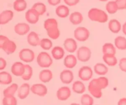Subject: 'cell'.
I'll use <instances>...</instances> for the list:
<instances>
[{"label": "cell", "mask_w": 126, "mask_h": 105, "mask_svg": "<svg viewBox=\"0 0 126 105\" xmlns=\"http://www.w3.org/2000/svg\"><path fill=\"white\" fill-rule=\"evenodd\" d=\"M44 27L47 31L48 36L52 39H57L60 37V31L58 28L57 21L55 18H48L44 23Z\"/></svg>", "instance_id": "obj_1"}, {"label": "cell", "mask_w": 126, "mask_h": 105, "mask_svg": "<svg viewBox=\"0 0 126 105\" xmlns=\"http://www.w3.org/2000/svg\"><path fill=\"white\" fill-rule=\"evenodd\" d=\"M88 17L91 20L99 23H105L108 20L107 14L98 8L91 9L88 12Z\"/></svg>", "instance_id": "obj_2"}, {"label": "cell", "mask_w": 126, "mask_h": 105, "mask_svg": "<svg viewBox=\"0 0 126 105\" xmlns=\"http://www.w3.org/2000/svg\"><path fill=\"white\" fill-rule=\"evenodd\" d=\"M36 61L38 65L43 68H49L53 63V60L51 56L46 52H41L38 54Z\"/></svg>", "instance_id": "obj_3"}, {"label": "cell", "mask_w": 126, "mask_h": 105, "mask_svg": "<svg viewBox=\"0 0 126 105\" xmlns=\"http://www.w3.org/2000/svg\"><path fill=\"white\" fill-rule=\"evenodd\" d=\"M91 50L86 46H82L79 48L76 53V57L81 62H87L91 57Z\"/></svg>", "instance_id": "obj_4"}, {"label": "cell", "mask_w": 126, "mask_h": 105, "mask_svg": "<svg viewBox=\"0 0 126 105\" xmlns=\"http://www.w3.org/2000/svg\"><path fill=\"white\" fill-rule=\"evenodd\" d=\"M75 39L79 42H84L89 39L90 32L89 30L83 27H79L74 31Z\"/></svg>", "instance_id": "obj_5"}, {"label": "cell", "mask_w": 126, "mask_h": 105, "mask_svg": "<svg viewBox=\"0 0 126 105\" xmlns=\"http://www.w3.org/2000/svg\"><path fill=\"white\" fill-rule=\"evenodd\" d=\"M88 90L91 95L95 98H100L102 97V90L98 86L96 79H94L89 82Z\"/></svg>", "instance_id": "obj_6"}, {"label": "cell", "mask_w": 126, "mask_h": 105, "mask_svg": "<svg viewBox=\"0 0 126 105\" xmlns=\"http://www.w3.org/2000/svg\"><path fill=\"white\" fill-rule=\"evenodd\" d=\"M18 57L19 59L23 62L31 63L34 60L35 54L32 50L26 48V49H22L20 51Z\"/></svg>", "instance_id": "obj_7"}, {"label": "cell", "mask_w": 126, "mask_h": 105, "mask_svg": "<svg viewBox=\"0 0 126 105\" xmlns=\"http://www.w3.org/2000/svg\"><path fill=\"white\" fill-rule=\"evenodd\" d=\"M93 76V71L90 66H84L78 71V77L81 81H88Z\"/></svg>", "instance_id": "obj_8"}, {"label": "cell", "mask_w": 126, "mask_h": 105, "mask_svg": "<svg viewBox=\"0 0 126 105\" xmlns=\"http://www.w3.org/2000/svg\"><path fill=\"white\" fill-rule=\"evenodd\" d=\"M31 92L39 97H44L47 93V89L43 84H35L31 86Z\"/></svg>", "instance_id": "obj_9"}, {"label": "cell", "mask_w": 126, "mask_h": 105, "mask_svg": "<svg viewBox=\"0 0 126 105\" xmlns=\"http://www.w3.org/2000/svg\"><path fill=\"white\" fill-rule=\"evenodd\" d=\"M71 89L67 86H63L57 91V97L60 101H66L71 97Z\"/></svg>", "instance_id": "obj_10"}, {"label": "cell", "mask_w": 126, "mask_h": 105, "mask_svg": "<svg viewBox=\"0 0 126 105\" xmlns=\"http://www.w3.org/2000/svg\"><path fill=\"white\" fill-rule=\"evenodd\" d=\"M60 78L62 82L65 84H71L74 79L73 73L70 70H63L60 75Z\"/></svg>", "instance_id": "obj_11"}, {"label": "cell", "mask_w": 126, "mask_h": 105, "mask_svg": "<svg viewBox=\"0 0 126 105\" xmlns=\"http://www.w3.org/2000/svg\"><path fill=\"white\" fill-rule=\"evenodd\" d=\"M39 15L33 9L28 10L25 13V19L30 24H35L39 20Z\"/></svg>", "instance_id": "obj_12"}, {"label": "cell", "mask_w": 126, "mask_h": 105, "mask_svg": "<svg viewBox=\"0 0 126 105\" xmlns=\"http://www.w3.org/2000/svg\"><path fill=\"white\" fill-rule=\"evenodd\" d=\"M31 91V87L28 83H24L21 85L17 91L18 97L21 100H24L29 95Z\"/></svg>", "instance_id": "obj_13"}, {"label": "cell", "mask_w": 126, "mask_h": 105, "mask_svg": "<svg viewBox=\"0 0 126 105\" xmlns=\"http://www.w3.org/2000/svg\"><path fill=\"white\" fill-rule=\"evenodd\" d=\"M30 27L29 25L25 23H18L14 27V31L16 34L20 36L27 34L30 31Z\"/></svg>", "instance_id": "obj_14"}, {"label": "cell", "mask_w": 126, "mask_h": 105, "mask_svg": "<svg viewBox=\"0 0 126 105\" xmlns=\"http://www.w3.org/2000/svg\"><path fill=\"white\" fill-rule=\"evenodd\" d=\"M25 71V65L20 61L15 62L11 67V72L14 76H21L23 75Z\"/></svg>", "instance_id": "obj_15"}, {"label": "cell", "mask_w": 126, "mask_h": 105, "mask_svg": "<svg viewBox=\"0 0 126 105\" xmlns=\"http://www.w3.org/2000/svg\"><path fill=\"white\" fill-rule=\"evenodd\" d=\"M64 49L70 53H74L78 48L76 41L73 38H67L63 43Z\"/></svg>", "instance_id": "obj_16"}, {"label": "cell", "mask_w": 126, "mask_h": 105, "mask_svg": "<svg viewBox=\"0 0 126 105\" xmlns=\"http://www.w3.org/2000/svg\"><path fill=\"white\" fill-rule=\"evenodd\" d=\"M78 59L76 56L72 54L66 55L63 60V64L68 69H72L77 64Z\"/></svg>", "instance_id": "obj_17"}, {"label": "cell", "mask_w": 126, "mask_h": 105, "mask_svg": "<svg viewBox=\"0 0 126 105\" xmlns=\"http://www.w3.org/2000/svg\"><path fill=\"white\" fill-rule=\"evenodd\" d=\"M14 17V13L12 11L6 10L2 11L0 14V23L1 25H5L9 23Z\"/></svg>", "instance_id": "obj_18"}, {"label": "cell", "mask_w": 126, "mask_h": 105, "mask_svg": "<svg viewBox=\"0 0 126 105\" xmlns=\"http://www.w3.org/2000/svg\"><path fill=\"white\" fill-rule=\"evenodd\" d=\"M41 40L39 39V36L36 32L32 31L28 34L27 36V42L30 45L33 47H36L39 45Z\"/></svg>", "instance_id": "obj_19"}, {"label": "cell", "mask_w": 126, "mask_h": 105, "mask_svg": "<svg viewBox=\"0 0 126 105\" xmlns=\"http://www.w3.org/2000/svg\"><path fill=\"white\" fill-rule=\"evenodd\" d=\"M53 77V74L49 70H43L39 73V79L43 83L50 82Z\"/></svg>", "instance_id": "obj_20"}, {"label": "cell", "mask_w": 126, "mask_h": 105, "mask_svg": "<svg viewBox=\"0 0 126 105\" xmlns=\"http://www.w3.org/2000/svg\"><path fill=\"white\" fill-rule=\"evenodd\" d=\"M16 49H17V45L16 43L9 39L5 43L4 45L1 48V49H2L3 51H4L7 55H11L13 54L16 50Z\"/></svg>", "instance_id": "obj_21"}, {"label": "cell", "mask_w": 126, "mask_h": 105, "mask_svg": "<svg viewBox=\"0 0 126 105\" xmlns=\"http://www.w3.org/2000/svg\"><path fill=\"white\" fill-rule=\"evenodd\" d=\"M52 56L53 59L56 60H61L63 58L65 55V50L63 47L60 46H55L52 49Z\"/></svg>", "instance_id": "obj_22"}, {"label": "cell", "mask_w": 126, "mask_h": 105, "mask_svg": "<svg viewBox=\"0 0 126 105\" xmlns=\"http://www.w3.org/2000/svg\"><path fill=\"white\" fill-rule=\"evenodd\" d=\"M69 20L74 25H78L83 21V16L82 14L79 12H74L70 15Z\"/></svg>", "instance_id": "obj_23"}, {"label": "cell", "mask_w": 126, "mask_h": 105, "mask_svg": "<svg viewBox=\"0 0 126 105\" xmlns=\"http://www.w3.org/2000/svg\"><path fill=\"white\" fill-rule=\"evenodd\" d=\"M55 13L60 18H66L70 14V9L65 5H60L57 7Z\"/></svg>", "instance_id": "obj_24"}, {"label": "cell", "mask_w": 126, "mask_h": 105, "mask_svg": "<svg viewBox=\"0 0 126 105\" xmlns=\"http://www.w3.org/2000/svg\"><path fill=\"white\" fill-rule=\"evenodd\" d=\"M108 28L113 33H118L121 30V24L116 19H112L108 22Z\"/></svg>", "instance_id": "obj_25"}, {"label": "cell", "mask_w": 126, "mask_h": 105, "mask_svg": "<svg viewBox=\"0 0 126 105\" xmlns=\"http://www.w3.org/2000/svg\"><path fill=\"white\" fill-rule=\"evenodd\" d=\"M94 72L95 73L96 75H99V76H104L107 75L108 72V68L105 64L102 63H98L95 65Z\"/></svg>", "instance_id": "obj_26"}, {"label": "cell", "mask_w": 126, "mask_h": 105, "mask_svg": "<svg viewBox=\"0 0 126 105\" xmlns=\"http://www.w3.org/2000/svg\"><path fill=\"white\" fill-rule=\"evenodd\" d=\"M72 90L77 94H82L86 91V86L81 81H76L73 84Z\"/></svg>", "instance_id": "obj_27"}, {"label": "cell", "mask_w": 126, "mask_h": 105, "mask_svg": "<svg viewBox=\"0 0 126 105\" xmlns=\"http://www.w3.org/2000/svg\"><path fill=\"white\" fill-rule=\"evenodd\" d=\"M18 86L17 84H12L10 85L9 87L3 90V95L4 97H11V96H14L15 93L18 91Z\"/></svg>", "instance_id": "obj_28"}, {"label": "cell", "mask_w": 126, "mask_h": 105, "mask_svg": "<svg viewBox=\"0 0 126 105\" xmlns=\"http://www.w3.org/2000/svg\"><path fill=\"white\" fill-rule=\"evenodd\" d=\"M102 52L103 55H115L116 47L111 43H105L102 47Z\"/></svg>", "instance_id": "obj_29"}, {"label": "cell", "mask_w": 126, "mask_h": 105, "mask_svg": "<svg viewBox=\"0 0 126 105\" xmlns=\"http://www.w3.org/2000/svg\"><path fill=\"white\" fill-rule=\"evenodd\" d=\"M12 77L6 71L0 73V83L2 85H9L12 83Z\"/></svg>", "instance_id": "obj_30"}, {"label": "cell", "mask_w": 126, "mask_h": 105, "mask_svg": "<svg viewBox=\"0 0 126 105\" xmlns=\"http://www.w3.org/2000/svg\"><path fill=\"white\" fill-rule=\"evenodd\" d=\"M27 3L25 0H16L13 3L14 9L17 12H22L27 9Z\"/></svg>", "instance_id": "obj_31"}, {"label": "cell", "mask_w": 126, "mask_h": 105, "mask_svg": "<svg viewBox=\"0 0 126 105\" xmlns=\"http://www.w3.org/2000/svg\"><path fill=\"white\" fill-rule=\"evenodd\" d=\"M103 60L109 66H114L118 64V60L115 55H103Z\"/></svg>", "instance_id": "obj_32"}, {"label": "cell", "mask_w": 126, "mask_h": 105, "mask_svg": "<svg viewBox=\"0 0 126 105\" xmlns=\"http://www.w3.org/2000/svg\"><path fill=\"white\" fill-rule=\"evenodd\" d=\"M114 45L116 48L119 50L126 49V38L123 36H118L114 39Z\"/></svg>", "instance_id": "obj_33"}, {"label": "cell", "mask_w": 126, "mask_h": 105, "mask_svg": "<svg viewBox=\"0 0 126 105\" xmlns=\"http://www.w3.org/2000/svg\"><path fill=\"white\" fill-rule=\"evenodd\" d=\"M32 8L35 10L39 15H42L46 12V6L42 2H36L34 4Z\"/></svg>", "instance_id": "obj_34"}, {"label": "cell", "mask_w": 126, "mask_h": 105, "mask_svg": "<svg viewBox=\"0 0 126 105\" xmlns=\"http://www.w3.org/2000/svg\"><path fill=\"white\" fill-rule=\"evenodd\" d=\"M33 76V69L29 65H25V71L22 76V79L24 81H29Z\"/></svg>", "instance_id": "obj_35"}, {"label": "cell", "mask_w": 126, "mask_h": 105, "mask_svg": "<svg viewBox=\"0 0 126 105\" xmlns=\"http://www.w3.org/2000/svg\"><path fill=\"white\" fill-rule=\"evenodd\" d=\"M106 10L110 14H115L118 11V7L116 1H109L106 5Z\"/></svg>", "instance_id": "obj_36"}, {"label": "cell", "mask_w": 126, "mask_h": 105, "mask_svg": "<svg viewBox=\"0 0 126 105\" xmlns=\"http://www.w3.org/2000/svg\"><path fill=\"white\" fill-rule=\"evenodd\" d=\"M94 103V100L92 96L87 94V93L83 94L81 96V105H93Z\"/></svg>", "instance_id": "obj_37"}, {"label": "cell", "mask_w": 126, "mask_h": 105, "mask_svg": "<svg viewBox=\"0 0 126 105\" xmlns=\"http://www.w3.org/2000/svg\"><path fill=\"white\" fill-rule=\"evenodd\" d=\"M96 81H97L98 86L100 87L102 90L106 89L108 87V85H109L108 79L107 77H104V76H101V77H98V78H96Z\"/></svg>", "instance_id": "obj_38"}, {"label": "cell", "mask_w": 126, "mask_h": 105, "mask_svg": "<svg viewBox=\"0 0 126 105\" xmlns=\"http://www.w3.org/2000/svg\"><path fill=\"white\" fill-rule=\"evenodd\" d=\"M41 48L45 50H50L52 47V43L51 40L47 38H43L41 39L40 44H39Z\"/></svg>", "instance_id": "obj_39"}, {"label": "cell", "mask_w": 126, "mask_h": 105, "mask_svg": "<svg viewBox=\"0 0 126 105\" xmlns=\"http://www.w3.org/2000/svg\"><path fill=\"white\" fill-rule=\"evenodd\" d=\"M2 103V105H17V100L14 96L4 97Z\"/></svg>", "instance_id": "obj_40"}, {"label": "cell", "mask_w": 126, "mask_h": 105, "mask_svg": "<svg viewBox=\"0 0 126 105\" xmlns=\"http://www.w3.org/2000/svg\"><path fill=\"white\" fill-rule=\"evenodd\" d=\"M118 9H126V0H116Z\"/></svg>", "instance_id": "obj_41"}, {"label": "cell", "mask_w": 126, "mask_h": 105, "mask_svg": "<svg viewBox=\"0 0 126 105\" xmlns=\"http://www.w3.org/2000/svg\"><path fill=\"white\" fill-rule=\"evenodd\" d=\"M119 66L122 71L126 73V58H123L119 60Z\"/></svg>", "instance_id": "obj_42"}, {"label": "cell", "mask_w": 126, "mask_h": 105, "mask_svg": "<svg viewBox=\"0 0 126 105\" xmlns=\"http://www.w3.org/2000/svg\"><path fill=\"white\" fill-rule=\"evenodd\" d=\"M65 3L69 6H76L79 3L80 0H63Z\"/></svg>", "instance_id": "obj_43"}, {"label": "cell", "mask_w": 126, "mask_h": 105, "mask_svg": "<svg viewBox=\"0 0 126 105\" xmlns=\"http://www.w3.org/2000/svg\"><path fill=\"white\" fill-rule=\"evenodd\" d=\"M8 40L9 39L7 37L3 35L0 36V48H1V49L2 48V47L4 45L5 43H6Z\"/></svg>", "instance_id": "obj_44"}, {"label": "cell", "mask_w": 126, "mask_h": 105, "mask_svg": "<svg viewBox=\"0 0 126 105\" xmlns=\"http://www.w3.org/2000/svg\"><path fill=\"white\" fill-rule=\"evenodd\" d=\"M7 66V62L3 58L0 59V70H3Z\"/></svg>", "instance_id": "obj_45"}, {"label": "cell", "mask_w": 126, "mask_h": 105, "mask_svg": "<svg viewBox=\"0 0 126 105\" xmlns=\"http://www.w3.org/2000/svg\"><path fill=\"white\" fill-rule=\"evenodd\" d=\"M47 2L51 6H55L59 4L61 2V0H47Z\"/></svg>", "instance_id": "obj_46"}, {"label": "cell", "mask_w": 126, "mask_h": 105, "mask_svg": "<svg viewBox=\"0 0 126 105\" xmlns=\"http://www.w3.org/2000/svg\"><path fill=\"white\" fill-rule=\"evenodd\" d=\"M118 105H126V98H122L119 100Z\"/></svg>", "instance_id": "obj_47"}, {"label": "cell", "mask_w": 126, "mask_h": 105, "mask_svg": "<svg viewBox=\"0 0 126 105\" xmlns=\"http://www.w3.org/2000/svg\"><path fill=\"white\" fill-rule=\"evenodd\" d=\"M122 30H123V33H124L125 35H126V22L124 23L123 26V28H122Z\"/></svg>", "instance_id": "obj_48"}, {"label": "cell", "mask_w": 126, "mask_h": 105, "mask_svg": "<svg viewBox=\"0 0 126 105\" xmlns=\"http://www.w3.org/2000/svg\"><path fill=\"white\" fill-rule=\"evenodd\" d=\"M99 1H102V2H105V1H107L108 0H99Z\"/></svg>", "instance_id": "obj_49"}, {"label": "cell", "mask_w": 126, "mask_h": 105, "mask_svg": "<svg viewBox=\"0 0 126 105\" xmlns=\"http://www.w3.org/2000/svg\"></svg>", "instance_id": "obj_50"}]
</instances>
